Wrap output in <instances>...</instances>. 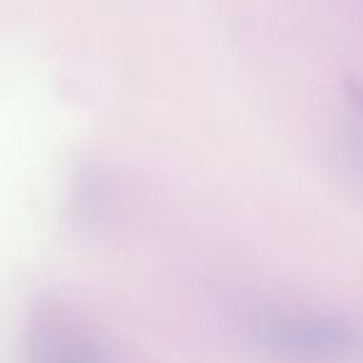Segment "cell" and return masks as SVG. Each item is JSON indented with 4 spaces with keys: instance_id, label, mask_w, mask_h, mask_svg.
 I'll use <instances>...</instances> for the list:
<instances>
[{
    "instance_id": "cell-1",
    "label": "cell",
    "mask_w": 363,
    "mask_h": 363,
    "mask_svg": "<svg viewBox=\"0 0 363 363\" xmlns=\"http://www.w3.org/2000/svg\"><path fill=\"white\" fill-rule=\"evenodd\" d=\"M234 328L279 363H363V323L343 313L242 301Z\"/></svg>"
},
{
    "instance_id": "cell-2",
    "label": "cell",
    "mask_w": 363,
    "mask_h": 363,
    "mask_svg": "<svg viewBox=\"0 0 363 363\" xmlns=\"http://www.w3.org/2000/svg\"><path fill=\"white\" fill-rule=\"evenodd\" d=\"M26 363H117L105 341L60 306H40L26 328Z\"/></svg>"
}]
</instances>
